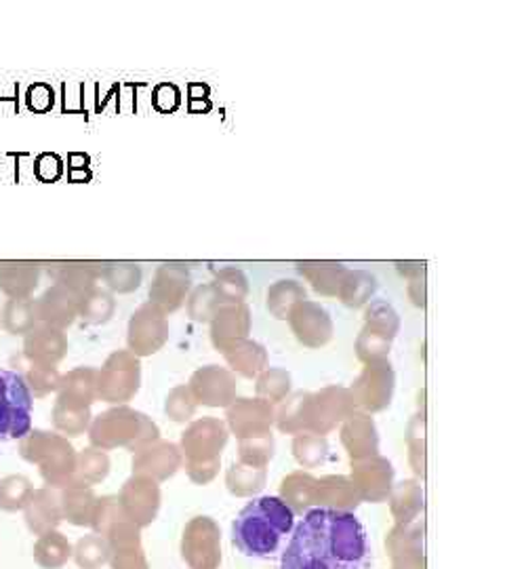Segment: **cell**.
I'll return each instance as SVG.
<instances>
[{"instance_id":"6da1fadb","label":"cell","mask_w":505,"mask_h":569,"mask_svg":"<svg viewBox=\"0 0 505 569\" xmlns=\"http://www.w3.org/2000/svg\"><path fill=\"white\" fill-rule=\"evenodd\" d=\"M366 529L354 512L312 509L284 550L283 569H371Z\"/></svg>"},{"instance_id":"7a4b0ae2","label":"cell","mask_w":505,"mask_h":569,"mask_svg":"<svg viewBox=\"0 0 505 569\" xmlns=\"http://www.w3.org/2000/svg\"><path fill=\"white\" fill-rule=\"evenodd\" d=\"M295 526V512L279 496L249 502L232 526V542L246 557H270Z\"/></svg>"},{"instance_id":"3957f363","label":"cell","mask_w":505,"mask_h":569,"mask_svg":"<svg viewBox=\"0 0 505 569\" xmlns=\"http://www.w3.org/2000/svg\"><path fill=\"white\" fill-rule=\"evenodd\" d=\"M91 448L101 451L124 448L131 453L161 439V428L142 411L129 406H112L100 416H93L87 430Z\"/></svg>"},{"instance_id":"277c9868","label":"cell","mask_w":505,"mask_h":569,"mask_svg":"<svg viewBox=\"0 0 505 569\" xmlns=\"http://www.w3.org/2000/svg\"><path fill=\"white\" fill-rule=\"evenodd\" d=\"M77 453L65 437L51 430H30L20 441L21 458L39 467L44 486L58 491L74 483Z\"/></svg>"},{"instance_id":"5b68a950","label":"cell","mask_w":505,"mask_h":569,"mask_svg":"<svg viewBox=\"0 0 505 569\" xmlns=\"http://www.w3.org/2000/svg\"><path fill=\"white\" fill-rule=\"evenodd\" d=\"M32 407L20 371L0 369V441H21L32 430Z\"/></svg>"},{"instance_id":"8992f818","label":"cell","mask_w":505,"mask_h":569,"mask_svg":"<svg viewBox=\"0 0 505 569\" xmlns=\"http://www.w3.org/2000/svg\"><path fill=\"white\" fill-rule=\"evenodd\" d=\"M142 388V359L129 350H114L98 369V401L127 406Z\"/></svg>"},{"instance_id":"52a82bcc","label":"cell","mask_w":505,"mask_h":569,"mask_svg":"<svg viewBox=\"0 0 505 569\" xmlns=\"http://www.w3.org/2000/svg\"><path fill=\"white\" fill-rule=\"evenodd\" d=\"M182 557L190 569H220L222 566V529L211 517H194L182 536Z\"/></svg>"},{"instance_id":"ba28073f","label":"cell","mask_w":505,"mask_h":569,"mask_svg":"<svg viewBox=\"0 0 505 569\" xmlns=\"http://www.w3.org/2000/svg\"><path fill=\"white\" fill-rule=\"evenodd\" d=\"M396 388V373L390 359L366 363L361 376L354 380L350 388L354 406L364 413H380L392 406Z\"/></svg>"},{"instance_id":"9c48e42d","label":"cell","mask_w":505,"mask_h":569,"mask_svg":"<svg viewBox=\"0 0 505 569\" xmlns=\"http://www.w3.org/2000/svg\"><path fill=\"white\" fill-rule=\"evenodd\" d=\"M230 430L220 418H199L190 422L182 432L183 465H199L222 460V451L228 446Z\"/></svg>"},{"instance_id":"30bf717a","label":"cell","mask_w":505,"mask_h":569,"mask_svg":"<svg viewBox=\"0 0 505 569\" xmlns=\"http://www.w3.org/2000/svg\"><path fill=\"white\" fill-rule=\"evenodd\" d=\"M356 411L354 399L350 388L324 387L310 395L307 407V432L326 437L335 428L344 425L345 418H350Z\"/></svg>"},{"instance_id":"8fae6325","label":"cell","mask_w":505,"mask_h":569,"mask_svg":"<svg viewBox=\"0 0 505 569\" xmlns=\"http://www.w3.org/2000/svg\"><path fill=\"white\" fill-rule=\"evenodd\" d=\"M169 342V319L156 306L145 302L140 306L127 327V350L138 359L152 357Z\"/></svg>"},{"instance_id":"7c38bea8","label":"cell","mask_w":505,"mask_h":569,"mask_svg":"<svg viewBox=\"0 0 505 569\" xmlns=\"http://www.w3.org/2000/svg\"><path fill=\"white\" fill-rule=\"evenodd\" d=\"M276 418V407L270 406L260 397H236L225 407V427L236 439H251L272 432Z\"/></svg>"},{"instance_id":"4fadbf2b","label":"cell","mask_w":505,"mask_h":569,"mask_svg":"<svg viewBox=\"0 0 505 569\" xmlns=\"http://www.w3.org/2000/svg\"><path fill=\"white\" fill-rule=\"evenodd\" d=\"M119 502L124 517L131 523H135L140 529L148 528L156 521L161 510V486L148 477L133 475L131 479L124 481L119 493Z\"/></svg>"},{"instance_id":"5bb4252c","label":"cell","mask_w":505,"mask_h":569,"mask_svg":"<svg viewBox=\"0 0 505 569\" xmlns=\"http://www.w3.org/2000/svg\"><path fill=\"white\" fill-rule=\"evenodd\" d=\"M188 388L196 406L225 409L239 395V380L228 367L213 363L196 369L188 382Z\"/></svg>"},{"instance_id":"9a60e30c","label":"cell","mask_w":505,"mask_h":569,"mask_svg":"<svg viewBox=\"0 0 505 569\" xmlns=\"http://www.w3.org/2000/svg\"><path fill=\"white\" fill-rule=\"evenodd\" d=\"M192 291V274L188 266L162 264L156 268L154 279L148 289L150 305L156 306L162 315L178 312Z\"/></svg>"},{"instance_id":"2e32d148","label":"cell","mask_w":505,"mask_h":569,"mask_svg":"<svg viewBox=\"0 0 505 569\" xmlns=\"http://www.w3.org/2000/svg\"><path fill=\"white\" fill-rule=\"evenodd\" d=\"M350 481L358 491L361 502L382 505L394 488V467L384 456L350 462Z\"/></svg>"},{"instance_id":"e0dca14e","label":"cell","mask_w":505,"mask_h":569,"mask_svg":"<svg viewBox=\"0 0 505 569\" xmlns=\"http://www.w3.org/2000/svg\"><path fill=\"white\" fill-rule=\"evenodd\" d=\"M286 321L297 342L305 348H323L333 340L335 333L329 310L312 300H303L295 306Z\"/></svg>"},{"instance_id":"ac0fdd59","label":"cell","mask_w":505,"mask_h":569,"mask_svg":"<svg viewBox=\"0 0 505 569\" xmlns=\"http://www.w3.org/2000/svg\"><path fill=\"white\" fill-rule=\"evenodd\" d=\"M101 538H105L110 547V568L150 569L142 547V529L131 523L127 517L119 519Z\"/></svg>"},{"instance_id":"d6986e66","label":"cell","mask_w":505,"mask_h":569,"mask_svg":"<svg viewBox=\"0 0 505 569\" xmlns=\"http://www.w3.org/2000/svg\"><path fill=\"white\" fill-rule=\"evenodd\" d=\"M131 468L133 475H142L156 483L169 481L183 468L182 449L178 443L159 439L133 453Z\"/></svg>"},{"instance_id":"ffe728a7","label":"cell","mask_w":505,"mask_h":569,"mask_svg":"<svg viewBox=\"0 0 505 569\" xmlns=\"http://www.w3.org/2000/svg\"><path fill=\"white\" fill-rule=\"evenodd\" d=\"M392 569H425L424 521L394 526L385 536Z\"/></svg>"},{"instance_id":"44dd1931","label":"cell","mask_w":505,"mask_h":569,"mask_svg":"<svg viewBox=\"0 0 505 569\" xmlns=\"http://www.w3.org/2000/svg\"><path fill=\"white\" fill-rule=\"evenodd\" d=\"M340 439L350 462L380 456V432L371 413L354 411L340 427Z\"/></svg>"},{"instance_id":"7402d4cb","label":"cell","mask_w":505,"mask_h":569,"mask_svg":"<svg viewBox=\"0 0 505 569\" xmlns=\"http://www.w3.org/2000/svg\"><path fill=\"white\" fill-rule=\"evenodd\" d=\"M68 355V338L55 327L39 326L23 336V359L34 366L55 367Z\"/></svg>"},{"instance_id":"603a6c76","label":"cell","mask_w":505,"mask_h":569,"mask_svg":"<svg viewBox=\"0 0 505 569\" xmlns=\"http://www.w3.org/2000/svg\"><path fill=\"white\" fill-rule=\"evenodd\" d=\"M39 323L42 326L55 327L65 331L68 327L74 326L79 319V298L70 293L61 284H51L42 291L41 298L34 300Z\"/></svg>"},{"instance_id":"cb8c5ba5","label":"cell","mask_w":505,"mask_h":569,"mask_svg":"<svg viewBox=\"0 0 505 569\" xmlns=\"http://www.w3.org/2000/svg\"><path fill=\"white\" fill-rule=\"evenodd\" d=\"M211 342L215 350L222 352L223 348L236 340H244L251 333L253 317L251 308L246 305H222L211 319Z\"/></svg>"},{"instance_id":"d4e9b609","label":"cell","mask_w":505,"mask_h":569,"mask_svg":"<svg viewBox=\"0 0 505 569\" xmlns=\"http://www.w3.org/2000/svg\"><path fill=\"white\" fill-rule=\"evenodd\" d=\"M26 526L34 533L42 536L47 531L60 528L61 517L60 491L58 489H34L28 505L23 507Z\"/></svg>"},{"instance_id":"484cf974","label":"cell","mask_w":505,"mask_h":569,"mask_svg":"<svg viewBox=\"0 0 505 569\" xmlns=\"http://www.w3.org/2000/svg\"><path fill=\"white\" fill-rule=\"evenodd\" d=\"M98 401V369L95 367H77L61 376L58 401L61 406L91 409Z\"/></svg>"},{"instance_id":"4316f807","label":"cell","mask_w":505,"mask_h":569,"mask_svg":"<svg viewBox=\"0 0 505 569\" xmlns=\"http://www.w3.org/2000/svg\"><path fill=\"white\" fill-rule=\"evenodd\" d=\"M222 355L228 363V369L234 376H241L246 380H255L265 367H270V357H267L265 346L251 340V338L236 340V342L225 346Z\"/></svg>"},{"instance_id":"83f0119b","label":"cell","mask_w":505,"mask_h":569,"mask_svg":"<svg viewBox=\"0 0 505 569\" xmlns=\"http://www.w3.org/2000/svg\"><path fill=\"white\" fill-rule=\"evenodd\" d=\"M361 507L358 491L350 477L345 475H326L316 479V502L314 509L340 510L354 512Z\"/></svg>"},{"instance_id":"f1b7e54d","label":"cell","mask_w":505,"mask_h":569,"mask_svg":"<svg viewBox=\"0 0 505 569\" xmlns=\"http://www.w3.org/2000/svg\"><path fill=\"white\" fill-rule=\"evenodd\" d=\"M41 283V266L30 262H2L0 264V291L9 300L32 298Z\"/></svg>"},{"instance_id":"f546056e","label":"cell","mask_w":505,"mask_h":569,"mask_svg":"<svg viewBox=\"0 0 505 569\" xmlns=\"http://www.w3.org/2000/svg\"><path fill=\"white\" fill-rule=\"evenodd\" d=\"M49 274L53 277L55 284L65 287L77 298H82L91 289H95L101 281V264L93 262H61L51 264Z\"/></svg>"},{"instance_id":"4dcf8cb0","label":"cell","mask_w":505,"mask_h":569,"mask_svg":"<svg viewBox=\"0 0 505 569\" xmlns=\"http://www.w3.org/2000/svg\"><path fill=\"white\" fill-rule=\"evenodd\" d=\"M95 505H98V496L89 486H82L74 481L72 486L60 489L61 517H63V521H68L77 528L91 526Z\"/></svg>"},{"instance_id":"1f68e13d","label":"cell","mask_w":505,"mask_h":569,"mask_svg":"<svg viewBox=\"0 0 505 569\" xmlns=\"http://www.w3.org/2000/svg\"><path fill=\"white\" fill-rule=\"evenodd\" d=\"M387 502L398 526L413 523L424 512V488L417 479H404L401 483H394Z\"/></svg>"},{"instance_id":"d6a6232c","label":"cell","mask_w":505,"mask_h":569,"mask_svg":"<svg viewBox=\"0 0 505 569\" xmlns=\"http://www.w3.org/2000/svg\"><path fill=\"white\" fill-rule=\"evenodd\" d=\"M297 272L323 298H337L350 268L340 262H297Z\"/></svg>"},{"instance_id":"836d02e7","label":"cell","mask_w":505,"mask_h":569,"mask_svg":"<svg viewBox=\"0 0 505 569\" xmlns=\"http://www.w3.org/2000/svg\"><path fill=\"white\" fill-rule=\"evenodd\" d=\"M284 505L295 515H303L314 509L316 502V477L307 470H295L286 475L281 483V496Z\"/></svg>"},{"instance_id":"e575fe53","label":"cell","mask_w":505,"mask_h":569,"mask_svg":"<svg viewBox=\"0 0 505 569\" xmlns=\"http://www.w3.org/2000/svg\"><path fill=\"white\" fill-rule=\"evenodd\" d=\"M303 300H307V291L300 281H293V279H281L270 284L265 293L267 312L279 321H286L291 310Z\"/></svg>"},{"instance_id":"d590c367","label":"cell","mask_w":505,"mask_h":569,"mask_svg":"<svg viewBox=\"0 0 505 569\" xmlns=\"http://www.w3.org/2000/svg\"><path fill=\"white\" fill-rule=\"evenodd\" d=\"M310 395L312 392H291L283 403L276 409L274 425L283 435H303L307 432V407H310Z\"/></svg>"},{"instance_id":"8d00e7d4","label":"cell","mask_w":505,"mask_h":569,"mask_svg":"<svg viewBox=\"0 0 505 569\" xmlns=\"http://www.w3.org/2000/svg\"><path fill=\"white\" fill-rule=\"evenodd\" d=\"M72 559V545L60 529L39 536L34 545V561L42 569H61Z\"/></svg>"},{"instance_id":"74e56055","label":"cell","mask_w":505,"mask_h":569,"mask_svg":"<svg viewBox=\"0 0 505 569\" xmlns=\"http://www.w3.org/2000/svg\"><path fill=\"white\" fill-rule=\"evenodd\" d=\"M267 483V468L246 467L232 462L225 472V488L236 498H253Z\"/></svg>"},{"instance_id":"f35d334b","label":"cell","mask_w":505,"mask_h":569,"mask_svg":"<svg viewBox=\"0 0 505 569\" xmlns=\"http://www.w3.org/2000/svg\"><path fill=\"white\" fill-rule=\"evenodd\" d=\"M117 312L114 293L95 287L79 298V319L87 326H105Z\"/></svg>"},{"instance_id":"ab89813d","label":"cell","mask_w":505,"mask_h":569,"mask_svg":"<svg viewBox=\"0 0 505 569\" xmlns=\"http://www.w3.org/2000/svg\"><path fill=\"white\" fill-rule=\"evenodd\" d=\"M377 291V279L366 270H350L345 277L344 284L340 289V302L345 308L358 310L371 302V298Z\"/></svg>"},{"instance_id":"60d3db41","label":"cell","mask_w":505,"mask_h":569,"mask_svg":"<svg viewBox=\"0 0 505 569\" xmlns=\"http://www.w3.org/2000/svg\"><path fill=\"white\" fill-rule=\"evenodd\" d=\"M142 266L133 262H108L101 264V281L110 293H133L142 284Z\"/></svg>"},{"instance_id":"b9f144b4","label":"cell","mask_w":505,"mask_h":569,"mask_svg":"<svg viewBox=\"0 0 505 569\" xmlns=\"http://www.w3.org/2000/svg\"><path fill=\"white\" fill-rule=\"evenodd\" d=\"M110 456L105 451L98 448L82 449L77 453V475L74 481L82 486H100L101 481H105V477L110 475Z\"/></svg>"},{"instance_id":"7bdbcfd3","label":"cell","mask_w":505,"mask_h":569,"mask_svg":"<svg viewBox=\"0 0 505 569\" xmlns=\"http://www.w3.org/2000/svg\"><path fill=\"white\" fill-rule=\"evenodd\" d=\"M364 327L394 342V338L401 331V317L394 306L387 305L384 300H373L364 306Z\"/></svg>"},{"instance_id":"ee69618b","label":"cell","mask_w":505,"mask_h":569,"mask_svg":"<svg viewBox=\"0 0 505 569\" xmlns=\"http://www.w3.org/2000/svg\"><path fill=\"white\" fill-rule=\"evenodd\" d=\"M291 395V373L283 367H265L255 378V397L270 406H281Z\"/></svg>"},{"instance_id":"f6af8a7d","label":"cell","mask_w":505,"mask_h":569,"mask_svg":"<svg viewBox=\"0 0 505 569\" xmlns=\"http://www.w3.org/2000/svg\"><path fill=\"white\" fill-rule=\"evenodd\" d=\"M2 327L11 336H26L39 326L37 305L32 298L26 300H9L2 308Z\"/></svg>"},{"instance_id":"bcb514c9","label":"cell","mask_w":505,"mask_h":569,"mask_svg":"<svg viewBox=\"0 0 505 569\" xmlns=\"http://www.w3.org/2000/svg\"><path fill=\"white\" fill-rule=\"evenodd\" d=\"M222 305H246L249 279L241 268H222L211 281Z\"/></svg>"},{"instance_id":"7dc6e473","label":"cell","mask_w":505,"mask_h":569,"mask_svg":"<svg viewBox=\"0 0 505 569\" xmlns=\"http://www.w3.org/2000/svg\"><path fill=\"white\" fill-rule=\"evenodd\" d=\"M293 458L302 468L323 467L329 458V441L326 437L314 435V432H303L293 439Z\"/></svg>"},{"instance_id":"c3c4849f","label":"cell","mask_w":505,"mask_h":569,"mask_svg":"<svg viewBox=\"0 0 505 569\" xmlns=\"http://www.w3.org/2000/svg\"><path fill=\"white\" fill-rule=\"evenodd\" d=\"M93 413L91 409H77V407L53 406V427L55 432H60L65 439H74L84 435L91 427Z\"/></svg>"},{"instance_id":"681fc988","label":"cell","mask_w":505,"mask_h":569,"mask_svg":"<svg viewBox=\"0 0 505 569\" xmlns=\"http://www.w3.org/2000/svg\"><path fill=\"white\" fill-rule=\"evenodd\" d=\"M72 557L81 569H101L110 559V547L105 538L98 533L82 536L81 540L72 547Z\"/></svg>"},{"instance_id":"f907efd6","label":"cell","mask_w":505,"mask_h":569,"mask_svg":"<svg viewBox=\"0 0 505 569\" xmlns=\"http://www.w3.org/2000/svg\"><path fill=\"white\" fill-rule=\"evenodd\" d=\"M276 451V441L272 432H265L260 437H251V439H241L239 441V462L246 467L265 468Z\"/></svg>"},{"instance_id":"816d5d0a","label":"cell","mask_w":505,"mask_h":569,"mask_svg":"<svg viewBox=\"0 0 505 569\" xmlns=\"http://www.w3.org/2000/svg\"><path fill=\"white\" fill-rule=\"evenodd\" d=\"M34 491L32 481L26 475H9L0 479V510L18 512L28 505Z\"/></svg>"},{"instance_id":"f5cc1de1","label":"cell","mask_w":505,"mask_h":569,"mask_svg":"<svg viewBox=\"0 0 505 569\" xmlns=\"http://www.w3.org/2000/svg\"><path fill=\"white\" fill-rule=\"evenodd\" d=\"M406 448H408V467L415 477H425V413L417 411L406 427Z\"/></svg>"},{"instance_id":"db71d44e","label":"cell","mask_w":505,"mask_h":569,"mask_svg":"<svg viewBox=\"0 0 505 569\" xmlns=\"http://www.w3.org/2000/svg\"><path fill=\"white\" fill-rule=\"evenodd\" d=\"M185 302H188V317L194 323H211L213 315L222 306L211 283L199 284L196 289H192Z\"/></svg>"},{"instance_id":"11a10c76","label":"cell","mask_w":505,"mask_h":569,"mask_svg":"<svg viewBox=\"0 0 505 569\" xmlns=\"http://www.w3.org/2000/svg\"><path fill=\"white\" fill-rule=\"evenodd\" d=\"M26 387L30 388L32 397H47L60 390L61 373L58 367L34 366L28 363V369L21 373Z\"/></svg>"},{"instance_id":"9f6ffc18","label":"cell","mask_w":505,"mask_h":569,"mask_svg":"<svg viewBox=\"0 0 505 569\" xmlns=\"http://www.w3.org/2000/svg\"><path fill=\"white\" fill-rule=\"evenodd\" d=\"M196 401L190 392L188 385H180V387L173 388L166 399H164V413L171 422H178V425H185V422H192L194 413H196Z\"/></svg>"},{"instance_id":"6f0895ef","label":"cell","mask_w":505,"mask_h":569,"mask_svg":"<svg viewBox=\"0 0 505 569\" xmlns=\"http://www.w3.org/2000/svg\"><path fill=\"white\" fill-rule=\"evenodd\" d=\"M390 350H392V342L385 340L384 336H377L373 333L371 329L363 327V331L358 333L356 338V357L358 361L366 366V363H373V361H382L390 357Z\"/></svg>"},{"instance_id":"680465c9","label":"cell","mask_w":505,"mask_h":569,"mask_svg":"<svg viewBox=\"0 0 505 569\" xmlns=\"http://www.w3.org/2000/svg\"><path fill=\"white\" fill-rule=\"evenodd\" d=\"M55 102V93L47 82H37L28 89L26 93V103L32 112H49Z\"/></svg>"},{"instance_id":"91938a15","label":"cell","mask_w":505,"mask_h":569,"mask_svg":"<svg viewBox=\"0 0 505 569\" xmlns=\"http://www.w3.org/2000/svg\"><path fill=\"white\" fill-rule=\"evenodd\" d=\"M61 171H63V163H61L60 157H55V154H41L34 163V173L41 182L60 180Z\"/></svg>"},{"instance_id":"94428289","label":"cell","mask_w":505,"mask_h":569,"mask_svg":"<svg viewBox=\"0 0 505 569\" xmlns=\"http://www.w3.org/2000/svg\"><path fill=\"white\" fill-rule=\"evenodd\" d=\"M222 468V460H213V462H199V465H185V472L190 477L192 483L196 486H206L211 483Z\"/></svg>"},{"instance_id":"6125c7cd","label":"cell","mask_w":505,"mask_h":569,"mask_svg":"<svg viewBox=\"0 0 505 569\" xmlns=\"http://www.w3.org/2000/svg\"><path fill=\"white\" fill-rule=\"evenodd\" d=\"M164 87V93L166 96H162L159 89H154V93H152V102H154V108L156 110H161V112H169V110H175L178 106H180V89L175 87V84H162Z\"/></svg>"},{"instance_id":"be15d7a7","label":"cell","mask_w":505,"mask_h":569,"mask_svg":"<svg viewBox=\"0 0 505 569\" xmlns=\"http://www.w3.org/2000/svg\"><path fill=\"white\" fill-rule=\"evenodd\" d=\"M406 293H408L413 305L417 306V308H425V274L415 277V279H408Z\"/></svg>"},{"instance_id":"e7e4bbea","label":"cell","mask_w":505,"mask_h":569,"mask_svg":"<svg viewBox=\"0 0 505 569\" xmlns=\"http://www.w3.org/2000/svg\"><path fill=\"white\" fill-rule=\"evenodd\" d=\"M396 266H398V272L406 279H415V277L425 274L424 262H398Z\"/></svg>"},{"instance_id":"03108f58","label":"cell","mask_w":505,"mask_h":569,"mask_svg":"<svg viewBox=\"0 0 505 569\" xmlns=\"http://www.w3.org/2000/svg\"><path fill=\"white\" fill-rule=\"evenodd\" d=\"M0 327H2V315H0Z\"/></svg>"}]
</instances>
